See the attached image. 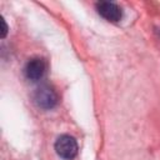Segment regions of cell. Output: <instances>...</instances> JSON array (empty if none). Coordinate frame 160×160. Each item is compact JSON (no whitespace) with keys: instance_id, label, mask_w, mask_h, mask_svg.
<instances>
[{"instance_id":"cell-1","label":"cell","mask_w":160,"mask_h":160,"mask_svg":"<svg viewBox=\"0 0 160 160\" xmlns=\"http://www.w3.org/2000/svg\"><path fill=\"white\" fill-rule=\"evenodd\" d=\"M34 101L39 108L48 110L56 105L58 94L51 86L44 84V85H40L39 88H36V90L34 91Z\"/></svg>"},{"instance_id":"cell-5","label":"cell","mask_w":160,"mask_h":160,"mask_svg":"<svg viewBox=\"0 0 160 160\" xmlns=\"http://www.w3.org/2000/svg\"><path fill=\"white\" fill-rule=\"evenodd\" d=\"M1 24H2V30H1V38H5L6 35V31H8V26H6V22L4 19H1Z\"/></svg>"},{"instance_id":"cell-2","label":"cell","mask_w":160,"mask_h":160,"mask_svg":"<svg viewBox=\"0 0 160 160\" xmlns=\"http://www.w3.org/2000/svg\"><path fill=\"white\" fill-rule=\"evenodd\" d=\"M55 151L56 154L65 159V160H71L76 156L78 154V144L76 140L70 136V135H61L56 139L55 141Z\"/></svg>"},{"instance_id":"cell-3","label":"cell","mask_w":160,"mask_h":160,"mask_svg":"<svg viewBox=\"0 0 160 160\" xmlns=\"http://www.w3.org/2000/svg\"><path fill=\"white\" fill-rule=\"evenodd\" d=\"M96 11L99 15H101L104 19L111 22H116L121 19L122 11L120 6L112 1H99L96 2Z\"/></svg>"},{"instance_id":"cell-4","label":"cell","mask_w":160,"mask_h":160,"mask_svg":"<svg viewBox=\"0 0 160 160\" xmlns=\"http://www.w3.org/2000/svg\"><path fill=\"white\" fill-rule=\"evenodd\" d=\"M45 71H46V64L40 58H34L29 60L24 69V74L26 79L31 81H39L40 79H42V76L45 75Z\"/></svg>"}]
</instances>
